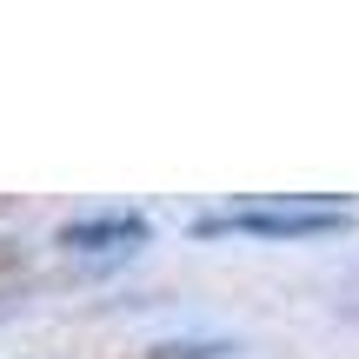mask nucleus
<instances>
[{"label":"nucleus","instance_id":"f257e3e1","mask_svg":"<svg viewBox=\"0 0 359 359\" xmlns=\"http://www.w3.org/2000/svg\"><path fill=\"white\" fill-rule=\"evenodd\" d=\"M353 226L346 206H320V200H293V206H233V213L200 219V233H246V240H306V233H339Z\"/></svg>","mask_w":359,"mask_h":359},{"label":"nucleus","instance_id":"f03ea898","mask_svg":"<svg viewBox=\"0 0 359 359\" xmlns=\"http://www.w3.org/2000/svg\"><path fill=\"white\" fill-rule=\"evenodd\" d=\"M133 240H147L140 213H107V219H74V226H60V246H133Z\"/></svg>","mask_w":359,"mask_h":359}]
</instances>
